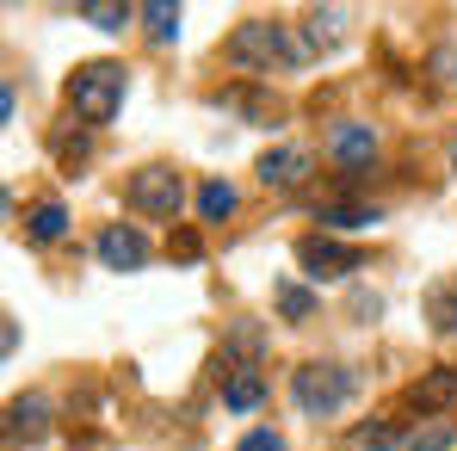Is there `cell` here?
Here are the masks:
<instances>
[{"instance_id":"6da1fadb","label":"cell","mask_w":457,"mask_h":451,"mask_svg":"<svg viewBox=\"0 0 457 451\" xmlns=\"http://www.w3.org/2000/svg\"><path fill=\"white\" fill-rule=\"evenodd\" d=\"M69 105H75L80 124H112L118 118V105H124V69L118 63H80L75 75H69Z\"/></svg>"},{"instance_id":"7a4b0ae2","label":"cell","mask_w":457,"mask_h":451,"mask_svg":"<svg viewBox=\"0 0 457 451\" xmlns=\"http://www.w3.org/2000/svg\"><path fill=\"white\" fill-rule=\"evenodd\" d=\"M353 389H359V372H353V365H321V359H315V365H297V372H291L297 408H303V414H321V421L340 414V408L353 402Z\"/></svg>"},{"instance_id":"3957f363","label":"cell","mask_w":457,"mask_h":451,"mask_svg":"<svg viewBox=\"0 0 457 451\" xmlns=\"http://www.w3.org/2000/svg\"><path fill=\"white\" fill-rule=\"evenodd\" d=\"M228 63H235V69H272V63H303V50L291 44L285 25L247 19V25H235V38H228Z\"/></svg>"},{"instance_id":"277c9868","label":"cell","mask_w":457,"mask_h":451,"mask_svg":"<svg viewBox=\"0 0 457 451\" xmlns=\"http://www.w3.org/2000/svg\"><path fill=\"white\" fill-rule=\"evenodd\" d=\"M124 198H130V211H143V217H173L179 198H186V186H179L173 167H137L130 186H124Z\"/></svg>"},{"instance_id":"5b68a950","label":"cell","mask_w":457,"mask_h":451,"mask_svg":"<svg viewBox=\"0 0 457 451\" xmlns=\"http://www.w3.org/2000/svg\"><path fill=\"white\" fill-rule=\"evenodd\" d=\"M297 260H303L309 279H346V272H359V247H340L334 235H303Z\"/></svg>"},{"instance_id":"8992f818","label":"cell","mask_w":457,"mask_h":451,"mask_svg":"<svg viewBox=\"0 0 457 451\" xmlns=\"http://www.w3.org/2000/svg\"><path fill=\"white\" fill-rule=\"evenodd\" d=\"M99 260H105L112 272H137V266L149 260V235L137 223H105L99 229Z\"/></svg>"},{"instance_id":"52a82bcc","label":"cell","mask_w":457,"mask_h":451,"mask_svg":"<svg viewBox=\"0 0 457 451\" xmlns=\"http://www.w3.org/2000/svg\"><path fill=\"white\" fill-rule=\"evenodd\" d=\"M44 433H50V396H19V402L6 408V439H12V446H19V439L37 446Z\"/></svg>"},{"instance_id":"ba28073f","label":"cell","mask_w":457,"mask_h":451,"mask_svg":"<svg viewBox=\"0 0 457 451\" xmlns=\"http://www.w3.org/2000/svg\"><path fill=\"white\" fill-rule=\"evenodd\" d=\"M328 155H334L340 167H371L378 130H371V124H334V130H328Z\"/></svg>"},{"instance_id":"9c48e42d","label":"cell","mask_w":457,"mask_h":451,"mask_svg":"<svg viewBox=\"0 0 457 451\" xmlns=\"http://www.w3.org/2000/svg\"><path fill=\"white\" fill-rule=\"evenodd\" d=\"M309 149H266L260 155V186H278V192H291V186H303L309 180Z\"/></svg>"},{"instance_id":"30bf717a","label":"cell","mask_w":457,"mask_h":451,"mask_svg":"<svg viewBox=\"0 0 457 451\" xmlns=\"http://www.w3.org/2000/svg\"><path fill=\"white\" fill-rule=\"evenodd\" d=\"M408 402H414V408H452V402H457V365L427 372L414 389H408Z\"/></svg>"},{"instance_id":"8fae6325","label":"cell","mask_w":457,"mask_h":451,"mask_svg":"<svg viewBox=\"0 0 457 451\" xmlns=\"http://www.w3.org/2000/svg\"><path fill=\"white\" fill-rule=\"evenodd\" d=\"M266 402V377L253 372V365H241V372L223 383V408L228 414H247V408H260Z\"/></svg>"},{"instance_id":"7c38bea8","label":"cell","mask_w":457,"mask_h":451,"mask_svg":"<svg viewBox=\"0 0 457 451\" xmlns=\"http://www.w3.org/2000/svg\"><path fill=\"white\" fill-rule=\"evenodd\" d=\"M25 235H31V241H44V247H50V241H62V235H69V211H62L56 198L31 205V211H25Z\"/></svg>"},{"instance_id":"4fadbf2b","label":"cell","mask_w":457,"mask_h":451,"mask_svg":"<svg viewBox=\"0 0 457 451\" xmlns=\"http://www.w3.org/2000/svg\"><path fill=\"white\" fill-rule=\"evenodd\" d=\"M303 31H309V50H334V44L346 38V13H340V6H315Z\"/></svg>"},{"instance_id":"5bb4252c","label":"cell","mask_w":457,"mask_h":451,"mask_svg":"<svg viewBox=\"0 0 457 451\" xmlns=\"http://www.w3.org/2000/svg\"><path fill=\"white\" fill-rule=\"evenodd\" d=\"M80 19H87L93 31H124V25L137 19V6H124V0H80Z\"/></svg>"},{"instance_id":"9a60e30c","label":"cell","mask_w":457,"mask_h":451,"mask_svg":"<svg viewBox=\"0 0 457 451\" xmlns=\"http://www.w3.org/2000/svg\"><path fill=\"white\" fill-rule=\"evenodd\" d=\"M457 446V421H427L414 433H402V451H452Z\"/></svg>"},{"instance_id":"2e32d148","label":"cell","mask_w":457,"mask_h":451,"mask_svg":"<svg viewBox=\"0 0 457 451\" xmlns=\"http://www.w3.org/2000/svg\"><path fill=\"white\" fill-rule=\"evenodd\" d=\"M137 19L149 25L154 44H173V38H179V6H167V0H143V6H137Z\"/></svg>"},{"instance_id":"e0dca14e","label":"cell","mask_w":457,"mask_h":451,"mask_svg":"<svg viewBox=\"0 0 457 451\" xmlns=\"http://www.w3.org/2000/svg\"><path fill=\"white\" fill-rule=\"evenodd\" d=\"M315 223H321V235H334V229H371L378 223V205H328Z\"/></svg>"},{"instance_id":"ac0fdd59","label":"cell","mask_w":457,"mask_h":451,"mask_svg":"<svg viewBox=\"0 0 457 451\" xmlns=\"http://www.w3.org/2000/svg\"><path fill=\"white\" fill-rule=\"evenodd\" d=\"M228 211H235V186H228V180H204V186H198V217H204V223H223Z\"/></svg>"},{"instance_id":"d6986e66","label":"cell","mask_w":457,"mask_h":451,"mask_svg":"<svg viewBox=\"0 0 457 451\" xmlns=\"http://www.w3.org/2000/svg\"><path fill=\"white\" fill-rule=\"evenodd\" d=\"M427 315H433V328H439V334H457V285H433Z\"/></svg>"},{"instance_id":"ffe728a7","label":"cell","mask_w":457,"mask_h":451,"mask_svg":"<svg viewBox=\"0 0 457 451\" xmlns=\"http://www.w3.org/2000/svg\"><path fill=\"white\" fill-rule=\"evenodd\" d=\"M278 315H285V322H309V315H315V297H309L303 285L285 279V285H278Z\"/></svg>"},{"instance_id":"44dd1931","label":"cell","mask_w":457,"mask_h":451,"mask_svg":"<svg viewBox=\"0 0 457 451\" xmlns=\"http://www.w3.org/2000/svg\"><path fill=\"white\" fill-rule=\"evenodd\" d=\"M353 446H359V451H402V433H395L389 421H371V427L353 433Z\"/></svg>"},{"instance_id":"7402d4cb","label":"cell","mask_w":457,"mask_h":451,"mask_svg":"<svg viewBox=\"0 0 457 451\" xmlns=\"http://www.w3.org/2000/svg\"><path fill=\"white\" fill-rule=\"evenodd\" d=\"M228 347H235V353H260V347H266V328H253V322H241V328L228 334Z\"/></svg>"},{"instance_id":"603a6c76","label":"cell","mask_w":457,"mask_h":451,"mask_svg":"<svg viewBox=\"0 0 457 451\" xmlns=\"http://www.w3.org/2000/svg\"><path fill=\"white\" fill-rule=\"evenodd\" d=\"M346 309H353L359 322H371V315H383V297H378V291H353V303H346Z\"/></svg>"},{"instance_id":"cb8c5ba5","label":"cell","mask_w":457,"mask_h":451,"mask_svg":"<svg viewBox=\"0 0 457 451\" xmlns=\"http://www.w3.org/2000/svg\"><path fill=\"white\" fill-rule=\"evenodd\" d=\"M235 451H285V439H278L272 427H260V433H247V439H241Z\"/></svg>"},{"instance_id":"d4e9b609","label":"cell","mask_w":457,"mask_h":451,"mask_svg":"<svg viewBox=\"0 0 457 451\" xmlns=\"http://www.w3.org/2000/svg\"><path fill=\"white\" fill-rule=\"evenodd\" d=\"M433 75L457 80V50H433Z\"/></svg>"},{"instance_id":"484cf974","label":"cell","mask_w":457,"mask_h":451,"mask_svg":"<svg viewBox=\"0 0 457 451\" xmlns=\"http://www.w3.org/2000/svg\"><path fill=\"white\" fill-rule=\"evenodd\" d=\"M173 254L179 260H198V235H173Z\"/></svg>"},{"instance_id":"4316f807","label":"cell","mask_w":457,"mask_h":451,"mask_svg":"<svg viewBox=\"0 0 457 451\" xmlns=\"http://www.w3.org/2000/svg\"><path fill=\"white\" fill-rule=\"evenodd\" d=\"M452 173H457V143H452Z\"/></svg>"}]
</instances>
